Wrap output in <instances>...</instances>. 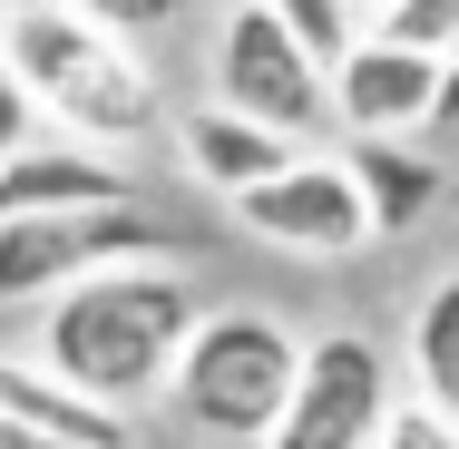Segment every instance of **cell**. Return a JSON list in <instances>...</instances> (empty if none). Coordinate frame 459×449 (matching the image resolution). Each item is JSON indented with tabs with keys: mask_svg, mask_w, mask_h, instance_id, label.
Instances as JSON below:
<instances>
[{
	"mask_svg": "<svg viewBox=\"0 0 459 449\" xmlns=\"http://www.w3.org/2000/svg\"><path fill=\"white\" fill-rule=\"evenodd\" d=\"M195 283L186 264H137V273H98L79 293L39 303V371H59L69 391H89L98 410H137V401H167L177 352L195 332Z\"/></svg>",
	"mask_w": 459,
	"mask_h": 449,
	"instance_id": "1",
	"label": "cell"
},
{
	"mask_svg": "<svg viewBox=\"0 0 459 449\" xmlns=\"http://www.w3.org/2000/svg\"><path fill=\"white\" fill-rule=\"evenodd\" d=\"M0 59H10L30 117H39L59 147H89V157H117V167H127V147H147L157 117H167V108H157V69H147L127 39L89 30L69 0L10 20V30H0Z\"/></svg>",
	"mask_w": 459,
	"mask_h": 449,
	"instance_id": "2",
	"label": "cell"
},
{
	"mask_svg": "<svg viewBox=\"0 0 459 449\" xmlns=\"http://www.w3.org/2000/svg\"><path fill=\"white\" fill-rule=\"evenodd\" d=\"M293 371H303V332L283 313L235 303V313H205L186 332L167 410H177L186 430H205V440H255L264 449L274 420H283V401H293Z\"/></svg>",
	"mask_w": 459,
	"mask_h": 449,
	"instance_id": "3",
	"label": "cell"
},
{
	"mask_svg": "<svg viewBox=\"0 0 459 449\" xmlns=\"http://www.w3.org/2000/svg\"><path fill=\"white\" fill-rule=\"evenodd\" d=\"M195 235L177 215H157L147 195L127 205H79V215H30L0 225V303H59L98 273H137V264H186Z\"/></svg>",
	"mask_w": 459,
	"mask_h": 449,
	"instance_id": "4",
	"label": "cell"
},
{
	"mask_svg": "<svg viewBox=\"0 0 459 449\" xmlns=\"http://www.w3.org/2000/svg\"><path fill=\"white\" fill-rule=\"evenodd\" d=\"M205 108L274 127L283 147H313V137L333 127L323 69L293 49V30H283L264 0H225V10H215V39H205Z\"/></svg>",
	"mask_w": 459,
	"mask_h": 449,
	"instance_id": "5",
	"label": "cell"
},
{
	"mask_svg": "<svg viewBox=\"0 0 459 449\" xmlns=\"http://www.w3.org/2000/svg\"><path fill=\"white\" fill-rule=\"evenodd\" d=\"M391 352L371 342L362 323L342 332H313L303 342V371H293V401H283L274 440L264 449H371V430L391 420Z\"/></svg>",
	"mask_w": 459,
	"mask_h": 449,
	"instance_id": "6",
	"label": "cell"
},
{
	"mask_svg": "<svg viewBox=\"0 0 459 449\" xmlns=\"http://www.w3.org/2000/svg\"><path fill=\"white\" fill-rule=\"evenodd\" d=\"M225 215H235L255 245H274V255H303V264H352L362 245H381V235H371L362 186H352V167H342V157H323V147H303L283 177L245 186Z\"/></svg>",
	"mask_w": 459,
	"mask_h": 449,
	"instance_id": "7",
	"label": "cell"
},
{
	"mask_svg": "<svg viewBox=\"0 0 459 449\" xmlns=\"http://www.w3.org/2000/svg\"><path fill=\"white\" fill-rule=\"evenodd\" d=\"M323 98H333V127H352V147H420L440 127V59L362 30L352 59L323 79Z\"/></svg>",
	"mask_w": 459,
	"mask_h": 449,
	"instance_id": "8",
	"label": "cell"
},
{
	"mask_svg": "<svg viewBox=\"0 0 459 449\" xmlns=\"http://www.w3.org/2000/svg\"><path fill=\"white\" fill-rule=\"evenodd\" d=\"M137 177L117 157L89 147H59V137H30L20 157H0V225H30V215H79V205H127Z\"/></svg>",
	"mask_w": 459,
	"mask_h": 449,
	"instance_id": "9",
	"label": "cell"
},
{
	"mask_svg": "<svg viewBox=\"0 0 459 449\" xmlns=\"http://www.w3.org/2000/svg\"><path fill=\"white\" fill-rule=\"evenodd\" d=\"M293 157H303V147H283L274 127H255V117H225V108H205V98L177 117V167L205 186V195H225V205H235L245 186L283 177Z\"/></svg>",
	"mask_w": 459,
	"mask_h": 449,
	"instance_id": "10",
	"label": "cell"
},
{
	"mask_svg": "<svg viewBox=\"0 0 459 449\" xmlns=\"http://www.w3.org/2000/svg\"><path fill=\"white\" fill-rule=\"evenodd\" d=\"M0 410L20 430H39L49 449H137V430L117 410H98L89 391H69L59 371H39L30 352H0Z\"/></svg>",
	"mask_w": 459,
	"mask_h": 449,
	"instance_id": "11",
	"label": "cell"
},
{
	"mask_svg": "<svg viewBox=\"0 0 459 449\" xmlns=\"http://www.w3.org/2000/svg\"><path fill=\"white\" fill-rule=\"evenodd\" d=\"M342 167H352V186L371 205V235H420L440 215V195H450V167L430 147H352Z\"/></svg>",
	"mask_w": 459,
	"mask_h": 449,
	"instance_id": "12",
	"label": "cell"
},
{
	"mask_svg": "<svg viewBox=\"0 0 459 449\" xmlns=\"http://www.w3.org/2000/svg\"><path fill=\"white\" fill-rule=\"evenodd\" d=\"M411 401H430L440 420H459V273H440L420 303H411Z\"/></svg>",
	"mask_w": 459,
	"mask_h": 449,
	"instance_id": "13",
	"label": "cell"
},
{
	"mask_svg": "<svg viewBox=\"0 0 459 449\" xmlns=\"http://www.w3.org/2000/svg\"><path fill=\"white\" fill-rule=\"evenodd\" d=\"M264 10H274L283 30H293V49H303V59H313L323 79H333V69L352 59V39L371 30V20H362V0H264Z\"/></svg>",
	"mask_w": 459,
	"mask_h": 449,
	"instance_id": "14",
	"label": "cell"
},
{
	"mask_svg": "<svg viewBox=\"0 0 459 449\" xmlns=\"http://www.w3.org/2000/svg\"><path fill=\"white\" fill-rule=\"evenodd\" d=\"M69 10H79L89 30H108V39H127V49H137V39H157V30L195 20L205 0H69Z\"/></svg>",
	"mask_w": 459,
	"mask_h": 449,
	"instance_id": "15",
	"label": "cell"
},
{
	"mask_svg": "<svg viewBox=\"0 0 459 449\" xmlns=\"http://www.w3.org/2000/svg\"><path fill=\"white\" fill-rule=\"evenodd\" d=\"M371 30H381V39H401V49H430V59H440V49L459 39V0H391Z\"/></svg>",
	"mask_w": 459,
	"mask_h": 449,
	"instance_id": "16",
	"label": "cell"
},
{
	"mask_svg": "<svg viewBox=\"0 0 459 449\" xmlns=\"http://www.w3.org/2000/svg\"><path fill=\"white\" fill-rule=\"evenodd\" d=\"M371 449H459V420H440L430 401H411V391H401V401H391V420L371 430Z\"/></svg>",
	"mask_w": 459,
	"mask_h": 449,
	"instance_id": "17",
	"label": "cell"
},
{
	"mask_svg": "<svg viewBox=\"0 0 459 449\" xmlns=\"http://www.w3.org/2000/svg\"><path fill=\"white\" fill-rule=\"evenodd\" d=\"M30 127H39V117H30V98H20L10 59H0V157H20V147H30Z\"/></svg>",
	"mask_w": 459,
	"mask_h": 449,
	"instance_id": "18",
	"label": "cell"
},
{
	"mask_svg": "<svg viewBox=\"0 0 459 449\" xmlns=\"http://www.w3.org/2000/svg\"><path fill=\"white\" fill-rule=\"evenodd\" d=\"M440 127H459V39L440 49Z\"/></svg>",
	"mask_w": 459,
	"mask_h": 449,
	"instance_id": "19",
	"label": "cell"
},
{
	"mask_svg": "<svg viewBox=\"0 0 459 449\" xmlns=\"http://www.w3.org/2000/svg\"><path fill=\"white\" fill-rule=\"evenodd\" d=\"M0 449H49V440H39V430H20V420L0 410Z\"/></svg>",
	"mask_w": 459,
	"mask_h": 449,
	"instance_id": "20",
	"label": "cell"
},
{
	"mask_svg": "<svg viewBox=\"0 0 459 449\" xmlns=\"http://www.w3.org/2000/svg\"><path fill=\"white\" fill-rule=\"evenodd\" d=\"M30 10H49V0H0V30H10V20H30Z\"/></svg>",
	"mask_w": 459,
	"mask_h": 449,
	"instance_id": "21",
	"label": "cell"
},
{
	"mask_svg": "<svg viewBox=\"0 0 459 449\" xmlns=\"http://www.w3.org/2000/svg\"><path fill=\"white\" fill-rule=\"evenodd\" d=\"M362 10H371V20H381V10H391V0H362Z\"/></svg>",
	"mask_w": 459,
	"mask_h": 449,
	"instance_id": "22",
	"label": "cell"
}]
</instances>
